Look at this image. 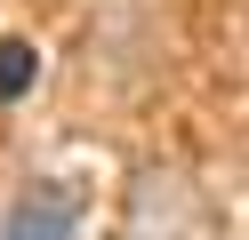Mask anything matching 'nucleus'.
I'll list each match as a JSON object with an SVG mask.
<instances>
[{
  "mask_svg": "<svg viewBox=\"0 0 249 240\" xmlns=\"http://www.w3.org/2000/svg\"><path fill=\"white\" fill-rule=\"evenodd\" d=\"M33 80H40V48L33 40H0V104L33 96Z\"/></svg>",
  "mask_w": 249,
  "mask_h": 240,
  "instance_id": "obj_3",
  "label": "nucleus"
},
{
  "mask_svg": "<svg viewBox=\"0 0 249 240\" xmlns=\"http://www.w3.org/2000/svg\"><path fill=\"white\" fill-rule=\"evenodd\" d=\"M121 240H217V208L185 168H137Z\"/></svg>",
  "mask_w": 249,
  "mask_h": 240,
  "instance_id": "obj_1",
  "label": "nucleus"
},
{
  "mask_svg": "<svg viewBox=\"0 0 249 240\" xmlns=\"http://www.w3.org/2000/svg\"><path fill=\"white\" fill-rule=\"evenodd\" d=\"M0 240H81V200L65 184H24L0 216Z\"/></svg>",
  "mask_w": 249,
  "mask_h": 240,
  "instance_id": "obj_2",
  "label": "nucleus"
}]
</instances>
